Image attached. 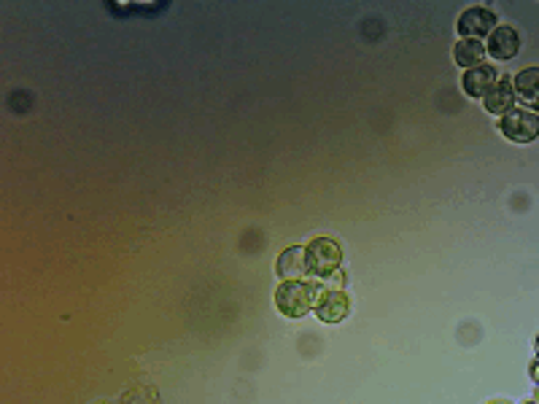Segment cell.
Instances as JSON below:
<instances>
[{"instance_id": "obj_8", "label": "cell", "mask_w": 539, "mask_h": 404, "mask_svg": "<svg viewBox=\"0 0 539 404\" xmlns=\"http://www.w3.org/2000/svg\"><path fill=\"white\" fill-rule=\"evenodd\" d=\"M496 82L499 79H496V71H494L491 65H478V67H472V71L464 74L461 87H464V92L469 97H486L494 89Z\"/></svg>"}, {"instance_id": "obj_14", "label": "cell", "mask_w": 539, "mask_h": 404, "mask_svg": "<svg viewBox=\"0 0 539 404\" xmlns=\"http://www.w3.org/2000/svg\"><path fill=\"white\" fill-rule=\"evenodd\" d=\"M491 404H507V401H491Z\"/></svg>"}, {"instance_id": "obj_13", "label": "cell", "mask_w": 539, "mask_h": 404, "mask_svg": "<svg viewBox=\"0 0 539 404\" xmlns=\"http://www.w3.org/2000/svg\"><path fill=\"white\" fill-rule=\"evenodd\" d=\"M536 354H539V337H536Z\"/></svg>"}, {"instance_id": "obj_9", "label": "cell", "mask_w": 539, "mask_h": 404, "mask_svg": "<svg viewBox=\"0 0 539 404\" xmlns=\"http://www.w3.org/2000/svg\"><path fill=\"white\" fill-rule=\"evenodd\" d=\"M515 87V97L520 105L539 111V67H526V71L518 74V79L512 82Z\"/></svg>"}, {"instance_id": "obj_10", "label": "cell", "mask_w": 539, "mask_h": 404, "mask_svg": "<svg viewBox=\"0 0 539 404\" xmlns=\"http://www.w3.org/2000/svg\"><path fill=\"white\" fill-rule=\"evenodd\" d=\"M486 100V111H491V113H510L512 111V105H515V87H512V82L507 79V76H502L496 84H494V89L483 97Z\"/></svg>"}, {"instance_id": "obj_1", "label": "cell", "mask_w": 539, "mask_h": 404, "mask_svg": "<svg viewBox=\"0 0 539 404\" xmlns=\"http://www.w3.org/2000/svg\"><path fill=\"white\" fill-rule=\"evenodd\" d=\"M316 286L302 281H284L276 291V307L286 318H302L316 305Z\"/></svg>"}, {"instance_id": "obj_12", "label": "cell", "mask_w": 539, "mask_h": 404, "mask_svg": "<svg viewBox=\"0 0 539 404\" xmlns=\"http://www.w3.org/2000/svg\"><path fill=\"white\" fill-rule=\"evenodd\" d=\"M531 377L536 380V385H539V361L534 364V369H531Z\"/></svg>"}, {"instance_id": "obj_7", "label": "cell", "mask_w": 539, "mask_h": 404, "mask_svg": "<svg viewBox=\"0 0 539 404\" xmlns=\"http://www.w3.org/2000/svg\"><path fill=\"white\" fill-rule=\"evenodd\" d=\"M518 49H520V35H518V30L515 27H510V25H502V27H496L491 35H488V46H486V51L494 57V59H512L515 54H518Z\"/></svg>"}, {"instance_id": "obj_5", "label": "cell", "mask_w": 539, "mask_h": 404, "mask_svg": "<svg viewBox=\"0 0 539 404\" xmlns=\"http://www.w3.org/2000/svg\"><path fill=\"white\" fill-rule=\"evenodd\" d=\"M316 315L324 321V323H337V321H343L351 310V299L346 291L340 289H329V291H321L316 297Z\"/></svg>"}, {"instance_id": "obj_2", "label": "cell", "mask_w": 539, "mask_h": 404, "mask_svg": "<svg viewBox=\"0 0 539 404\" xmlns=\"http://www.w3.org/2000/svg\"><path fill=\"white\" fill-rule=\"evenodd\" d=\"M343 261V248L337 240L332 237H316L308 245V264H310V273H316L318 278H329L337 273V267Z\"/></svg>"}, {"instance_id": "obj_3", "label": "cell", "mask_w": 539, "mask_h": 404, "mask_svg": "<svg viewBox=\"0 0 539 404\" xmlns=\"http://www.w3.org/2000/svg\"><path fill=\"white\" fill-rule=\"evenodd\" d=\"M499 132L512 144H531L539 138V116L528 111H510L499 121Z\"/></svg>"}, {"instance_id": "obj_4", "label": "cell", "mask_w": 539, "mask_h": 404, "mask_svg": "<svg viewBox=\"0 0 539 404\" xmlns=\"http://www.w3.org/2000/svg\"><path fill=\"white\" fill-rule=\"evenodd\" d=\"M458 35L466 41H478L483 35H491L496 30V14L488 12L486 6H469L461 17H458Z\"/></svg>"}, {"instance_id": "obj_15", "label": "cell", "mask_w": 539, "mask_h": 404, "mask_svg": "<svg viewBox=\"0 0 539 404\" xmlns=\"http://www.w3.org/2000/svg\"><path fill=\"white\" fill-rule=\"evenodd\" d=\"M536 404H539V391H536Z\"/></svg>"}, {"instance_id": "obj_6", "label": "cell", "mask_w": 539, "mask_h": 404, "mask_svg": "<svg viewBox=\"0 0 539 404\" xmlns=\"http://www.w3.org/2000/svg\"><path fill=\"white\" fill-rule=\"evenodd\" d=\"M276 273H278V278H284V281H300L302 276H308V273H310L308 248H302V245H292V248H286V251L278 256Z\"/></svg>"}, {"instance_id": "obj_11", "label": "cell", "mask_w": 539, "mask_h": 404, "mask_svg": "<svg viewBox=\"0 0 539 404\" xmlns=\"http://www.w3.org/2000/svg\"><path fill=\"white\" fill-rule=\"evenodd\" d=\"M483 54H486V46H483L480 41H466V38H461V41L453 46V59H456L461 67H466V71L483 65V62H480Z\"/></svg>"}]
</instances>
